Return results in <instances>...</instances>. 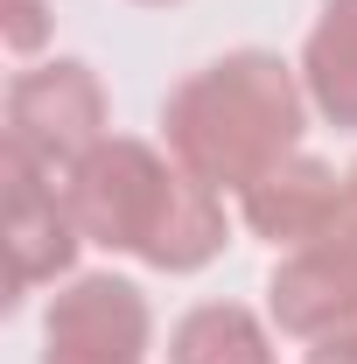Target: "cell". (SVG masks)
Instances as JSON below:
<instances>
[{"label":"cell","instance_id":"obj_8","mask_svg":"<svg viewBox=\"0 0 357 364\" xmlns=\"http://www.w3.org/2000/svg\"><path fill=\"white\" fill-rule=\"evenodd\" d=\"M302 85L322 119L357 134V0H329L302 49Z\"/></svg>","mask_w":357,"mask_h":364},{"label":"cell","instance_id":"obj_10","mask_svg":"<svg viewBox=\"0 0 357 364\" xmlns=\"http://www.w3.org/2000/svg\"><path fill=\"white\" fill-rule=\"evenodd\" d=\"M49 36V7L43 0H7V49L14 56H36Z\"/></svg>","mask_w":357,"mask_h":364},{"label":"cell","instance_id":"obj_13","mask_svg":"<svg viewBox=\"0 0 357 364\" xmlns=\"http://www.w3.org/2000/svg\"><path fill=\"white\" fill-rule=\"evenodd\" d=\"M351 196H357V168H351Z\"/></svg>","mask_w":357,"mask_h":364},{"label":"cell","instance_id":"obj_2","mask_svg":"<svg viewBox=\"0 0 357 364\" xmlns=\"http://www.w3.org/2000/svg\"><path fill=\"white\" fill-rule=\"evenodd\" d=\"M302 119H309V85L267 49H231L203 63L161 105L169 161H182L211 189H245L273 161H287Z\"/></svg>","mask_w":357,"mask_h":364},{"label":"cell","instance_id":"obj_12","mask_svg":"<svg viewBox=\"0 0 357 364\" xmlns=\"http://www.w3.org/2000/svg\"><path fill=\"white\" fill-rule=\"evenodd\" d=\"M140 7H176V0H140Z\"/></svg>","mask_w":357,"mask_h":364},{"label":"cell","instance_id":"obj_3","mask_svg":"<svg viewBox=\"0 0 357 364\" xmlns=\"http://www.w3.org/2000/svg\"><path fill=\"white\" fill-rule=\"evenodd\" d=\"M105 134V85L91 77V63L56 56L36 63L7 85V154L36 161L49 176H70Z\"/></svg>","mask_w":357,"mask_h":364},{"label":"cell","instance_id":"obj_11","mask_svg":"<svg viewBox=\"0 0 357 364\" xmlns=\"http://www.w3.org/2000/svg\"><path fill=\"white\" fill-rule=\"evenodd\" d=\"M309 364H357V329H336V336L309 343Z\"/></svg>","mask_w":357,"mask_h":364},{"label":"cell","instance_id":"obj_6","mask_svg":"<svg viewBox=\"0 0 357 364\" xmlns=\"http://www.w3.org/2000/svg\"><path fill=\"white\" fill-rule=\"evenodd\" d=\"M78 245H85V231L70 218L63 176L7 154V301H21L43 280H63Z\"/></svg>","mask_w":357,"mask_h":364},{"label":"cell","instance_id":"obj_5","mask_svg":"<svg viewBox=\"0 0 357 364\" xmlns=\"http://www.w3.org/2000/svg\"><path fill=\"white\" fill-rule=\"evenodd\" d=\"M273 322L302 343H322L336 329H357V196L329 218L322 238L294 245L267 280Z\"/></svg>","mask_w":357,"mask_h":364},{"label":"cell","instance_id":"obj_9","mask_svg":"<svg viewBox=\"0 0 357 364\" xmlns=\"http://www.w3.org/2000/svg\"><path fill=\"white\" fill-rule=\"evenodd\" d=\"M169 364H273V343L252 309L203 301L169 329Z\"/></svg>","mask_w":357,"mask_h":364},{"label":"cell","instance_id":"obj_4","mask_svg":"<svg viewBox=\"0 0 357 364\" xmlns=\"http://www.w3.org/2000/svg\"><path fill=\"white\" fill-rule=\"evenodd\" d=\"M147 294L119 273H78L43 316V364H147Z\"/></svg>","mask_w":357,"mask_h":364},{"label":"cell","instance_id":"obj_7","mask_svg":"<svg viewBox=\"0 0 357 364\" xmlns=\"http://www.w3.org/2000/svg\"><path fill=\"white\" fill-rule=\"evenodd\" d=\"M351 203V189L329 176L315 154H287V161H273L267 176H252L238 189V218L252 238H267V245H309L329 231V218Z\"/></svg>","mask_w":357,"mask_h":364},{"label":"cell","instance_id":"obj_1","mask_svg":"<svg viewBox=\"0 0 357 364\" xmlns=\"http://www.w3.org/2000/svg\"><path fill=\"white\" fill-rule=\"evenodd\" d=\"M85 245L134 252L161 273H196L224 252V203L182 161H161L147 140H98L63 176Z\"/></svg>","mask_w":357,"mask_h":364}]
</instances>
